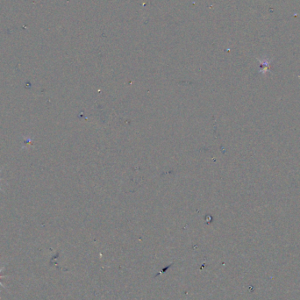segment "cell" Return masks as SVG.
<instances>
[]
</instances>
